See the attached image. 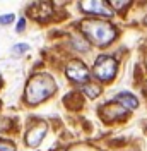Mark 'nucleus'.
Wrapping results in <instances>:
<instances>
[{
	"label": "nucleus",
	"instance_id": "nucleus-19",
	"mask_svg": "<svg viewBox=\"0 0 147 151\" xmlns=\"http://www.w3.org/2000/svg\"><path fill=\"white\" fill-rule=\"evenodd\" d=\"M144 21H146V24H147V16H146V19H144Z\"/></svg>",
	"mask_w": 147,
	"mask_h": 151
},
{
	"label": "nucleus",
	"instance_id": "nucleus-10",
	"mask_svg": "<svg viewBox=\"0 0 147 151\" xmlns=\"http://www.w3.org/2000/svg\"><path fill=\"white\" fill-rule=\"evenodd\" d=\"M82 91L87 94V98H96L98 94L101 93V88L98 84H92V83H86L82 88Z\"/></svg>",
	"mask_w": 147,
	"mask_h": 151
},
{
	"label": "nucleus",
	"instance_id": "nucleus-18",
	"mask_svg": "<svg viewBox=\"0 0 147 151\" xmlns=\"http://www.w3.org/2000/svg\"><path fill=\"white\" fill-rule=\"evenodd\" d=\"M4 124H5L4 120H0V132H2L4 129H5V127H7V125H4Z\"/></svg>",
	"mask_w": 147,
	"mask_h": 151
},
{
	"label": "nucleus",
	"instance_id": "nucleus-8",
	"mask_svg": "<svg viewBox=\"0 0 147 151\" xmlns=\"http://www.w3.org/2000/svg\"><path fill=\"white\" fill-rule=\"evenodd\" d=\"M115 101H118L125 110H133V108H137V105H138L137 98H135L132 93H128V91H121V93H118Z\"/></svg>",
	"mask_w": 147,
	"mask_h": 151
},
{
	"label": "nucleus",
	"instance_id": "nucleus-3",
	"mask_svg": "<svg viewBox=\"0 0 147 151\" xmlns=\"http://www.w3.org/2000/svg\"><path fill=\"white\" fill-rule=\"evenodd\" d=\"M92 74L99 81H111L116 74V60L110 55H99L92 67Z\"/></svg>",
	"mask_w": 147,
	"mask_h": 151
},
{
	"label": "nucleus",
	"instance_id": "nucleus-4",
	"mask_svg": "<svg viewBox=\"0 0 147 151\" xmlns=\"http://www.w3.org/2000/svg\"><path fill=\"white\" fill-rule=\"evenodd\" d=\"M65 74L67 77L74 81V83H81V84H86L89 83V77H91V72L89 69L84 65L81 60H70L67 67H65Z\"/></svg>",
	"mask_w": 147,
	"mask_h": 151
},
{
	"label": "nucleus",
	"instance_id": "nucleus-11",
	"mask_svg": "<svg viewBox=\"0 0 147 151\" xmlns=\"http://www.w3.org/2000/svg\"><path fill=\"white\" fill-rule=\"evenodd\" d=\"M130 5V2L128 0H111V9H116V10H123V9H127Z\"/></svg>",
	"mask_w": 147,
	"mask_h": 151
},
{
	"label": "nucleus",
	"instance_id": "nucleus-17",
	"mask_svg": "<svg viewBox=\"0 0 147 151\" xmlns=\"http://www.w3.org/2000/svg\"><path fill=\"white\" fill-rule=\"evenodd\" d=\"M24 26H26V19H19V22H17V31L19 33L24 31Z\"/></svg>",
	"mask_w": 147,
	"mask_h": 151
},
{
	"label": "nucleus",
	"instance_id": "nucleus-6",
	"mask_svg": "<svg viewBox=\"0 0 147 151\" xmlns=\"http://www.w3.org/2000/svg\"><path fill=\"white\" fill-rule=\"evenodd\" d=\"M46 131H48V125L45 122H38L34 124L28 132H26V144L31 146V148H36L39 146V142L43 141Z\"/></svg>",
	"mask_w": 147,
	"mask_h": 151
},
{
	"label": "nucleus",
	"instance_id": "nucleus-2",
	"mask_svg": "<svg viewBox=\"0 0 147 151\" xmlns=\"http://www.w3.org/2000/svg\"><path fill=\"white\" fill-rule=\"evenodd\" d=\"M56 91V83L50 74H36L29 79L26 86V101L38 105L50 98Z\"/></svg>",
	"mask_w": 147,
	"mask_h": 151
},
{
	"label": "nucleus",
	"instance_id": "nucleus-9",
	"mask_svg": "<svg viewBox=\"0 0 147 151\" xmlns=\"http://www.w3.org/2000/svg\"><path fill=\"white\" fill-rule=\"evenodd\" d=\"M29 12L33 14V17L43 21V19H46L51 14V7H50V4H46V2H39V4H33V5L29 7Z\"/></svg>",
	"mask_w": 147,
	"mask_h": 151
},
{
	"label": "nucleus",
	"instance_id": "nucleus-12",
	"mask_svg": "<svg viewBox=\"0 0 147 151\" xmlns=\"http://www.w3.org/2000/svg\"><path fill=\"white\" fill-rule=\"evenodd\" d=\"M74 41H75V48H77V50H82V52H87V50H89V45L86 43V40H84V38L75 36V38H74Z\"/></svg>",
	"mask_w": 147,
	"mask_h": 151
},
{
	"label": "nucleus",
	"instance_id": "nucleus-7",
	"mask_svg": "<svg viewBox=\"0 0 147 151\" xmlns=\"http://www.w3.org/2000/svg\"><path fill=\"white\" fill-rule=\"evenodd\" d=\"M125 115V108L118 103V101H111V103L101 106V117L106 120V122H111V120H116L120 117Z\"/></svg>",
	"mask_w": 147,
	"mask_h": 151
},
{
	"label": "nucleus",
	"instance_id": "nucleus-5",
	"mask_svg": "<svg viewBox=\"0 0 147 151\" xmlns=\"http://www.w3.org/2000/svg\"><path fill=\"white\" fill-rule=\"evenodd\" d=\"M81 10L86 14H94V16H103V17H111L113 16V9L106 2L103 0H87V2H81Z\"/></svg>",
	"mask_w": 147,
	"mask_h": 151
},
{
	"label": "nucleus",
	"instance_id": "nucleus-16",
	"mask_svg": "<svg viewBox=\"0 0 147 151\" xmlns=\"http://www.w3.org/2000/svg\"><path fill=\"white\" fill-rule=\"evenodd\" d=\"M70 151H98L94 150V148H91V146H74V148H70Z\"/></svg>",
	"mask_w": 147,
	"mask_h": 151
},
{
	"label": "nucleus",
	"instance_id": "nucleus-20",
	"mask_svg": "<svg viewBox=\"0 0 147 151\" xmlns=\"http://www.w3.org/2000/svg\"><path fill=\"white\" fill-rule=\"evenodd\" d=\"M56 151H64V150H56Z\"/></svg>",
	"mask_w": 147,
	"mask_h": 151
},
{
	"label": "nucleus",
	"instance_id": "nucleus-1",
	"mask_svg": "<svg viewBox=\"0 0 147 151\" xmlns=\"http://www.w3.org/2000/svg\"><path fill=\"white\" fill-rule=\"evenodd\" d=\"M81 28H82L84 35L91 40V43L98 47H106L116 38V28L108 21L86 19L81 22Z\"/></svg>",
	"mask_w": 147,
	"mask_h": 151
},
{
	"label": "nucleus",
	"instance_id": "nucleus-15",
	"mask_svg": "<svg viewBox=\"0 0 147 151\" xmlns=\"http://www.w3.org/2000/svg\"><path fill=\"white\" fill-rule=\"evenodd\" d=\"M14 21V14H4L0 16V24H10Z\"/></svg>",
	"mask_w": 147,
	"mask_h": 151
},
{
	"label": "nucleus",
	"instance_id": "nucleus-14",
	"mask_svg": "<svg viewBox=\"0 0 147 151\" xmlns=\"http://www.w3.org/2000/svg\"><path fill=\"white\" fill-rule=\"evenodd\" d=\"M28 50H29V47L26 45V43H22V45H16V47H12V52H14V53H19V55H21V53H24V52H28Z\"/></svg>",
	"mask_w": 147,
	"mask_h": 151
},
{
	"label": "nucleus",
	"instance_id": "nucleus-13",
	"mask_svg": "<svg viewBox=\"0 0 147 151\" xmlns=\"http://www.w3.org/2000/svg\"><path fill=\"white\" fill-rule=\"evenodd\" d=\"M0 151H16V146L9 141H4L0 139Z\"/></svg>",
	"mask_w": 147,
	"mask_h": 151
},
{
	"label": "nucleus",
	"instance_id": "nucleus-21",
	"mask_svg": "<svg viewBox=\"0 0 147 151\" xmlns=\"http://www.w3.org/2000/svg\"><path fill=\"white\" fill-rule=\"evenodd\" d=\"M146 62H147V58H146Z\"/></svg>",
	"mask_w": 147,
	"mask_h": 151
}]
</instances>
